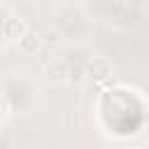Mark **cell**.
I'll list each match as a JSON object with an SVG mask.
<instances>
[{"label":"cell","mask_w":149,"mask_h":149,"mask_svg":"<svg viewBox=\"0 0 149 149\" xmlns=\"http://www.w3.org/2000/svg\"><path fill=\"white\" fill-rule=\"evenodd\" d=\"M44 79L51 84H63L68 81V63L65 61H51L44 68Z\"/></svg>","instance_id":"2"},{"label":"cell","mask_w":149,"mask_h":149,"mask_svg":"<svg viewBox=\"0 0 149 149\" xmlns=\"http://www.w3.org/2000/svg\"><path fill=\"white\" fill-rule=\"evenodd\" d=\"M114 68H112V61L105 58V56H95L86 63V77L93 79L95 84H105L109 77H112Z\"/></svg>","instance_id":"1"},{"label":"cell","mask_w":149,"mask_h":149,"mask_svg":"<svg viewBox=\"0 0 149 149\" xmlns=\"http://www.w3.org/2000/svg\"><path fill=\"white\" fill-rule=\"evenodd\" d=\"M26 30H28V26L23 23V19H19V16H7V21H5V35H7L9 40H19Z\"/></svg>","instance_id":"4"},{"label":"cell","mask_w":149,"mask_h":149,"mask_svg":"<svg viewBox=\"0 0 149 149\" xmlns=\"http://www.w3.org/2000/svg\"><path fill=\"white\" fill-rule=\"evenodd\" d=\"M123 2H126L130 9H142V7H144L149 0H123Z\"/></svg>","instance_id":"5"},{"label":"cell","mask_w":149,"mask_h":149,"mask_svg":"<svg viewBox=\"0 0 149 149\" xmlns=\"http://www.w3.org/2000/svg\"><path fill=\"white\" fill-rule=\"evenodd\" d=\"M16 42H19V49L30 56V54H37V51H40V47H42V35L33 33V30H26Z\"/></svg>","instance_id":"3"}]
</instances>
